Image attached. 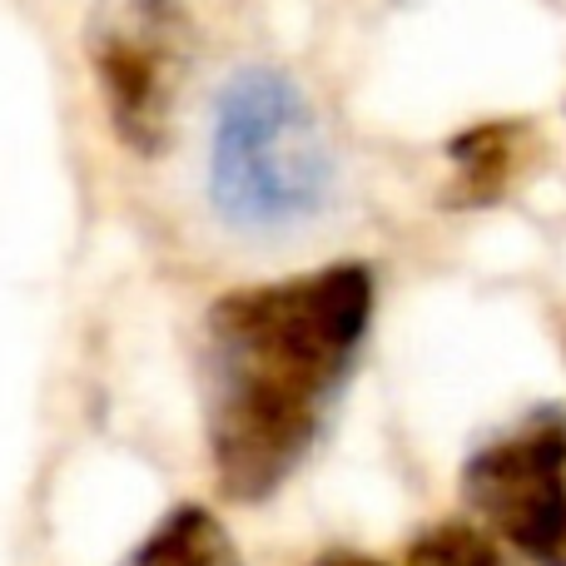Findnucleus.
I'll return each mask as SVG.
<instances>
[{"instance_id": "obj_1", "label": "nucleus", "mask_w": 566, "mask_h": 566, "mask_svg": "<svg viewBox=\"0 0 566 566\" xmlns=\"http://www.w3.org/2000/svg\"><path fill=\"white\" fill-rule=\"evenodd\" d=\"M358 259L214 298L205 318V432L229 502H264L298 472L373 323Z\"/></svg>"}, {"instance_id": "obj_2", "label": "nucleus", "mask_w": 566, "mask_h": 566, "mask_svg": "<svg viewBox=\"0 0 566 566\" xmlns=\"http://www.w3.org/2000/svg\"><path fill=\"white\" fill-rule=\"evenodd\" d=\"M338 155L313 99L283 70L224 80L209 125V205L239 234H289L333 205Z\"/></svg>"}, {"instance_id": "obj_3", "label": "nucleus", "mask_w": 566, "mask_h": 566, "mask_svg": "<svg viewBox=\"0 0 566 566\" xmlns=\"http://www.w3.org/2000/svg\"><path fill=\"white\" fill-rule=\"evenodd\" d=\"M85 55L115 139L139 159H159L175 139V99L189 55L179 0H99Z\"/></svg>"}, {"instance_id": "obj_4", "label": "nucleus", "mask_w": 566, "mask_h": 566, "mask_svg": "<svg viewBox=\"0 0 566 566\" xmlns=\"http://www.w3.org/2000/svg\"><path fill=\"white\" fill-rule=\"evenodd\" d=\"M468 507L532 566H566V412L537 408L462 468Z\"/></svg>"}, {"instance_id": "obj_5", "label": "nucleus", "mask_w": 566, "mask_h": 566, "mask_svg": "<svg viewBox=\"0 0 566 566\" xmlns=\"http://www.w3.org/2000/svg\"><path fill=\"white\" fill-rule=\"evenodd\" d=\"M532 149V125L522 119H482L448 139V195L442 205L452 209H488L517 185L522 165Z\"/></svg>"}, {"instance_id": "obj_6", "label": "nucleus", "mask_w": 566, "mask_h": 566, "mask_svg": "<svg viewBox=\"0 0 566 566\" xmlns=\"http://www.w3.org/2000/svg\"><path fill=\"white\" fill-rule=\"evenodd\" d=\"M119 566H244V552L205 502H179Z\"/></svg>"}, {"instance_id": "obj_7", "label": "nucleus", "mask_w": 566, "mask_h": 566, "mask_svg": "<svg viewBox=\"0 0 566 566\" xmlns=\"http://www.w3.org/2000/svg\"><path fill=\"white\" fill-rule=\"evenodd\" d=\"M408 566H517L492 532L472 522H438L408 547Z\"/></svg>"}, {"instance_id": "obj_8", "label": "nucleus", "mask_w": 566, "mask_h": 566, "mask_svg": "<svg viewBox=\"0 0 566 566\" xmlns=\"http://www.w3.org/2000/svg\"><path fill=\"white\" fill-rule=\"evenodd\" d=\"M308 566H388V562L363 557V552H343V547H333V552H323V557H313Z\"/></svg>"}]
</instances>
